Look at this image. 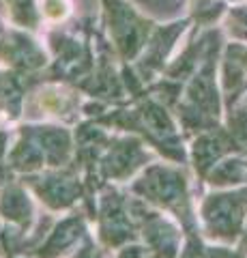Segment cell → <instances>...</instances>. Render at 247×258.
I'll list each match as a JSON object with an SVG mask.
<instances>
[{
    "label": "cell",
    "mask_w": 247,
    "mask_h": 258,
    "mask_svg": "<svg viewBox=\"0 0 247 258\" xmlns=\"http://www.w3.org/2000/svg\"><path fill=\"white\" fill-rule=\"evenodd\" d=\"M43 11H45V15L58 20V18H65L67 15V5H65V0H45Z\"/></svg>",
    "instance_id": "cell-1"
}]
</instances>
